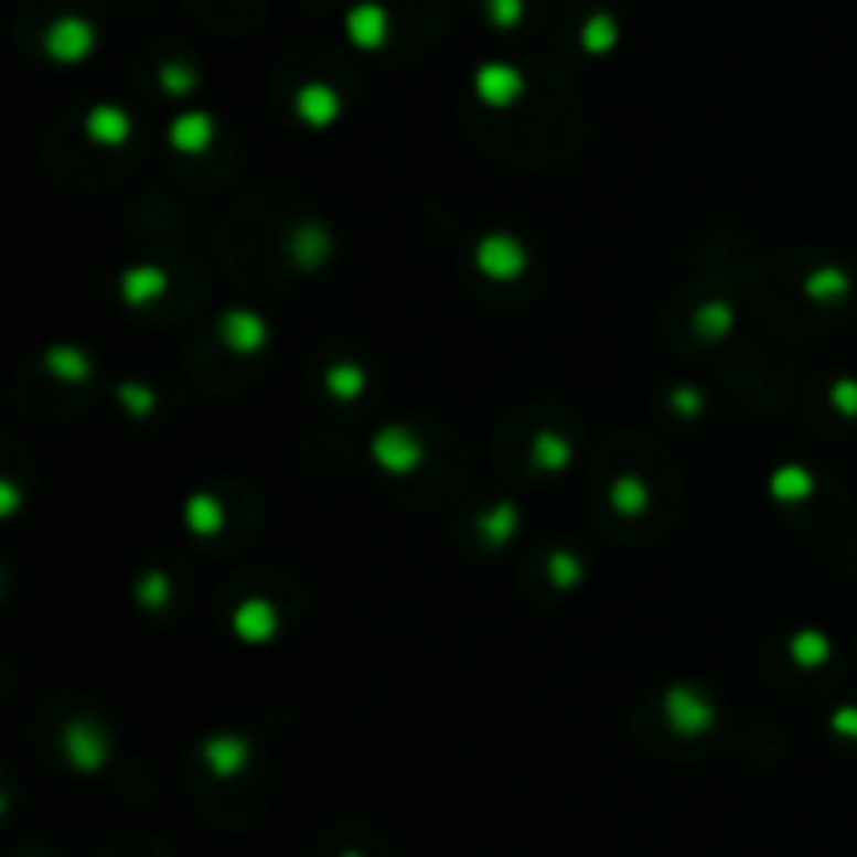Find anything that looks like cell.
Instances as JSON below:
<instances>
[{
    "label": "cell",
    "mask_w": 857,
    "mask_h": 857,
    "mask_svg": "<svg viewBox=\"0 0 857 857\" xmlns=\"http://www.w3.org/2000/svg\"><path fill=\"white\" fill-rule=\"evenodd\" d=\"M343 857H360V854H343Z\"/></svg>",
    "instance_id": "obj_1"
}]
</instances>
